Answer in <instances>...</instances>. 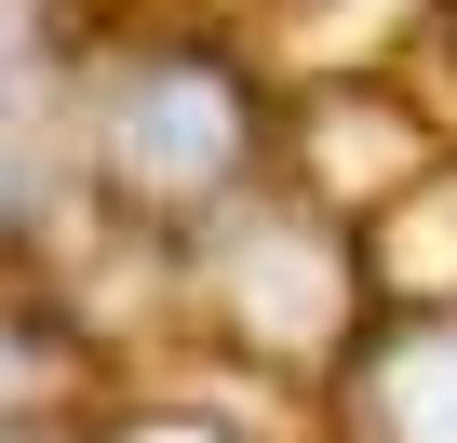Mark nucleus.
Here are the masks:
<instances>
[{
  "label": "nucleus",
  "instance_id": "f257e3e1",
  "mask_svg": "<svg viewBox=\"0 0 457 443\" xmlns=\"http://www.w3.org/2000/svg\"><path fill=\"white\" fill-rule=\"evenodd\" d=\"M108 148L148 188H202V175H228V148H243V108H228L215 81H188V68H162V81H135L108 108Z\"/></svg>",
  "mask_w": 457,
  "mask_h": 443
},
{
  "label": "nucleus",
  "instance_id": "f03ea898",
  "mask_svg": "<svg viewBox=\"0 0 457 443\" xmlns=\"http://www.w3.org/2000/svg\"><path fill=\"white\" fill-rule=\"evenodd\" d=\"M390 443H457V336H417L390 363Z\"/></svg>",
  "mask_w": 457,
  "mask_h": 443
},
{
  "label": "nucleus",
  "instance_id": "7ed1b4c3",
  "mask_svg": "<svg viewBox=\"0 0 457 443\" xmlns=\"http://www.w3.org/2000/svg\"><path fill=\"white\" fill-rule=\"evenodd\" d=\"M296 283H323V256H296V242H256V323H323V296H296Z\"/></svg>",
  "mask_w": 457,
  "mask_h": 443
},
{
  "label": "nucleus",
  "instance_id": "20e7f679",
  "mask_svg": "<svg viewBox=\"0 0 457 443\" xmlns=\"http://www.w3.org/2000/svg\"><path fill=\"white\" fill-rule=\"evenodd\" d=\"M135 443H202V430H135Z\"/></svg>",
  "mask_w": 457,
  "mask_h": 443
},
{
  "label": "nucleus",
  "instance_id": "39448f33",
  "mask_svg": "<svg viewBox=\"0 0 457 443\" xmlns=\"http://www.w3.org/2000/svg\"><path fill=\"white\" fill-rule=\"evenodd\" d=\"M0 376H14V349H0Z\"/></svg>",
  "mask_w": 457,
  "mask_h": 443
}]
</instances>
